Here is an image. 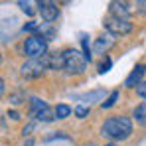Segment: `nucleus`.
<instances>
[{
    "instance_id": "f257e3e1",
    "label": "nucleus",
    "mask_w": 146,
    "mask_h": 146,
    "mask_svg": "<svg viewBox=\"0 0 146 146\" xmlns=\"http://www.w3.org/2000/svg\"><path fill=\"white\" fill-rule=\"evenodd\" d=\"M132 134V122L128 117H111L103 124V136L111 140H124Z\"/></svg>"
},
{
    "instance_id": "f03ea898",
    "label": "nucleus",
    "mask_w": 146,
    "mask_h": 146,
    "mask_svg": "<svg viewBox=\"0 0 146 146\" xmlns=\"http://www.w3.org/2000/svg\"><path fill=\"white\" fill-rule=\"evenodd\" d=\"M61 55H63V69L67 73H83L85 71L87 59H85V55L81 51H77V49H63Z\"/></svg>"
},
{
    "instance_id": "7ed1b4c3",
    "label": "nucleus",
    "mask_w": 146,
    "mask_h": 146,
    "mask_svg": "<svg viewBox=\"0 0 146 146\" xmlns=\"http://www.w3.org/2000/svg\"><path fill=\"white\" fill-rule=\"evenodd\" d=\"M24 53L30 59H40L48 53V40L42 38L40 34H34L30 36L24 42Z\"/></svg>"
},
{
    "instance_id": "20e7f679",
    "label": "nucleus",
    "mask_w": 146,
    "mask_h": 146,
    "mask_svg": "<svg viewBox=\"0 0 146 146\" xmlns=\"http://www.w3.org/2000/svg\"><path fill=\"white\" fill-rule=\"evenodd\" d=\"M30 113H32V117H34V119H38V121H42V122L55 121V111L49 107L48 103L40 101L38 97L30 99Z\"/></svg>"
},
{
    "instance_id": "39448f33",
    "label": "nucleus",
    "mask_w": 146,
    "mask_h": 146,
    "mask_svg": "<svg viewBox=\"0 0 146 146\" xmlns=\"http://www.w3.org/2000/svg\"><path fill=\"white\" fill-rule=\"evenodd\" d=\"M48 69V61H46V55L40 57V59H30L22 65V75L28 79H36V77H42L44 71Z\"/></svg>"
},
{
    "instance_id": "423d86ee",
    "label": "nucleus",
    "mask_w": 146,
    "mask_h": 146,
    "mask_svg": "<svg viewBox=\"0 0 146 146\" xmlns=\"http://www.w3.org/2000/svg\"><path fill=\"white\" fill-rule=\"evenodd\" d=\"M105 28H107V32L111 34V36H126V34H130L132 32V24L128 22V20H119V18H107L105 22Z\"/></svg>"
},
{
    "instance_id": "0eeeda50",
    "label": "nucleus",
    "mask_w": 146,
    "mask_h": 146,
    "mask_svg": "<svg viewBox=\"0 0 146 146\" xmlns=\"http://www.w3.org/2000/svg\"><path fill=\"white\" fill-rule=\"evenodd\" d=\"M38 12L42 14V18L46 22H53L59 16V8H57L55 0H38Z\"/></svg>"
},
{
    "instance_id": "6e6552de",
    "label": "nucleus",
    "mask_w": 146,
    "mask_h": 146,
    "mask_svg": "<svg viewBox=\"0 0 146 146\" xmlns=\"http://www.w3.org/2000/svg\"><path fill=\"white\" fill-rule=\"evenodd\" d=\"M109 12L113 18H119V20H128V16H130V8H128L126 0H111Z\"/></svg>"
},
{
    "instance_id": "1a4fd4ad",
    "label": "nucleus",
    "mask_w": 146,
    "mask_h": 146,
    "mask_svg": "<svg viewBox=\"0 0 146 146\" xmlns=\"http://www.w3.org/2000/svg\"><path fill=\"white\" fill-rule=\"evenodd\" d=\"M144 71H146L144 65H136V67L132 69V73L126 77V81H124V87H136V85L140 83V79H142Z\"/></svg>"
},
{
    "instance_id": "9d476101",
    "label": "nucleus",
    "mask_w": 146,
    "mask_h": 146,
    "mask_svg": "<svg viewBox=\"0 0 146 146\" xmlns=\"http://www.w3.org/2000/svg\"><path fill=\"white\" fill-rule=\"evenodd\" d=\"M111 48H113V38H111V34H109V36L97 38V42H95V46H93V51H95V53H107Z\"/></svg>"
},
{
    "instance_id": "9b49d317",
    "label": "nucleus",
    "mask_w": 146,
    "mask_h": 146,
    "mask_svg": "<svg viewBox=\"0 0 146 146\" xmlns=\"http://www.w3.org/2000/svg\"><path fill=\"white\" fill-rule=\"evenodd\" d=\"M18 6L22 8V12H26L28 16H34L38 12V0H18Z\"/></svg>"
},
{
    "instance_id": "f8f14e48",
    "label": "nucleus",
    "mask_w": 146,
    "mask_h": 146,
    "mask_svg": "<svg viewBox=\"0 0 146 146\" xmlns=\"http://www.w3.org/2000/svg\"><path fill=\"white\" fill-rule=\"evenodd\" d=\"M132 117H134V121L138 122L140 126H146V103H140V105L134 109Z\"/></svg>"
},
{
    "instance_id": "ddd939ff",
    "label": "nucleus",
    "mask_w": 146,
    "mask_h": 146,
    "mask_svg": "<svg viewBox=\"0 0 146 146\" xmlns=\"http://www.w3.org/2000/svg\"><path fill=\"white\" fill-rule=\"evenodd\" d=\"M53 111H55V119H67L71 115V107H67V105H57Z\"/></svg>"
},
{
    "instance_id": "4468645a",
    "label": "nucleus",
    "mask_w": 146,
    "mask_h": 146,
    "mask_svg": "<svg viewBox=\"0 0 146 146\" xmlns=\"http://www.w3.org/2000/svg\"><path fill=\"white\" fill-rule=\"evenodd\" d=\"M119 95H121L119 91H113V93L109 95V99H107V101H105V103H103L101 107H103V109H111V107H113V105L117 103V99H119Z\"/></svg>"
},
{
    "instance_id": "2eb2a0df",
    "label": "nucleus",
    "mask_w": 146,
    "mask_h": 146,
    "mask_svg": "<svg viewBox=\"0 0 146 146\" xmlns=\"http://www.w3.org/2000/svg\"><path fill=\"white\" fill-rule=\"evenodd\" d=\"M103 97V91H93V93H87V95H81V101H87V103H93V99H101Z\"/></svg>"
},
{
    "instance_id": "dca6fc26",
    "label": "nucleus",
    "mask_w": 146,
    "mask_h": 146,
    "mask_svg": "<svg viewBox=\"0 0 146 146\" xmlns=\"http://www.w3.org/2000/svg\"><path fill=\"white\" fill-rule=\"evenodd\" d=\"M136 93L146 101V81H140V83L136 85Z\"/></svg>"
},
{
    "instance_id": "f3484780",
    "label": "nucleus",
    "mask_w": 146,
    "mask_h": 146,
    "mask_svg": "<svg viewBox=\"0 0 146 146\" xmlns=\"http://www.w3.org/2000/svg\"><path fill=\"white\" fill-rule=\"evenodd\" d=\"M75 115H77L79 119H85V117L89 115V109H87V107H77V109H75Z\"/></svg>"
},
{
    "instance_id": "a211bd4d",
    "label": "nucleus",
    "mask_w": 146,
    "mask_h": 146,
    "mask_svg": "<svg viewBox=\"0 0 146 146\" xmlns=\"http://www.w3.org/2000/svg\"><path fill=\"white\" fill-rule=\"evenodd\" d=\"M109 67H111V57H105V61L99 65V73H105L109 71Z\"/></svg>"
},
{
    "instance_id": "6ab92c4d",
    "label": "nucleus",
    "mask_w": 146,
    "mask_h": 146,
    "mask_svg": "<svg viewBox=\"0 0 146 146\" xmlns=\"http://www.w3.org/2000/svg\"><path fill=\"white\" fill-rule=\"evenodd\" d=\"M38 28H40L38 22H28V24L24 26V32H26V30H28V32H34V30H38Z\"/></svg>"
},
{
    "instance_id": "aec40b11",
    "label": "nucleus",
    "mask_w": 146,
    "mask_h": 146,
    "mask_svg": "<svg viewBox=\"0 0 146 146\" xmlns=\"http://www.w3.org/2000/svg\"><path fill=\"white\" fill-rule=\"evenodd\" d=\"M32 130H34V124H28V126H24V136H26V134H30Z\"/></svg>"
},
{
    "instance_id": "412c9836",
    "label": "nucleus",
    "mask_w": 146,
    "mask_h": 146,
    "mask_svg": "<svg viewBox=\"0 0 146 146\" xmlns=\"http://www.w3.org/2000/svg\"><path fill=\"white\" fill-rule=\"evenodd\" d=\"M8 117H12V119H14V121H16V119H20V115H18V113H16V111H10V113H8Z\"/></svg>"
},
{
    "instance_id": "4be33fe9",
    "label": "nucleus",
    "mask_w": 146,
    "mask_h": 146,
    "mask_svg": "<svg viewBox=\"0 0 146 146\" xmlns=\"http://www.w3.org/2000/svg\"><path fill=\"white\" fill-rule=\"evenodd\" d=\"M2 93H4V81L0 79V97H2Z\"/></svg>"
},
{
    "instance_id": "5701e85b",
    "label": "nucleus",
    "mask_w": 146,
    "mask_h": 146,
    "mask_svg": "<svg viewBox=\"0 0 146 146\" xmlns=\"http://www.w3.org/2000/svg\"><path fill=\"white\" fill-rule=\"evenodd\" d=\"M24 146H34V140H32V138H28V142H26Z\"/></svg>"
},
{
    "instance_id": "b1692460",
    "label": "nucleus",
    "mask_w": 146,
    "mask_h": 146,
    "mask_svg": "<svg viewBox=\"0 0 146 146\" xmlns=\"http://www.w3.org/2000/svg\"><path fill=\"white\" fill-rule=\"evenodd\" d=\"M105 146H117V144L115 142H109V144H105Z\"/></svg>"
},
{
    "instance_id": "393cba45",
    "label": "nucleus",
    "mask_w": 146,
    "mask_h": 146,
    "mask_svg": "<svg viewBox=\"0 0 146 146\" xmlns=\"http://www.w3.org/2000/svg\"><path fill=\"white\" fill-rule=\"evenodd\" d=\"M0 61H2V57H0Z\"/></svg>"
}]
</instances>
